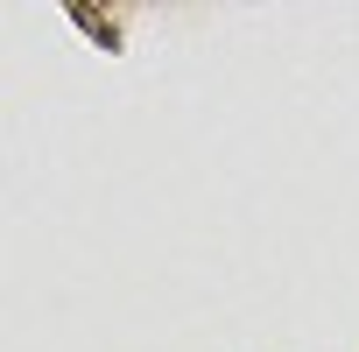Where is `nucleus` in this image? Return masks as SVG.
Instances as JSON below:
<instances>
[{"mask_svg": "<svg viewBox=\"0 0 359 352\" xmlns=\"http://www.w3.org/2000/svg\"><path fill=\"white\" fill-rule=\"evenodd\" d=\"M71 22H78V29H92V43H99V50H120V29H113L99 8H71Z\"/></svg>", "mask_w": 359, "mask_h": 352, "instance_id": "1", "label": "nucleus"}]
</instances>
